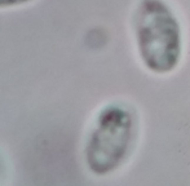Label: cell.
<instances>
[{"label":"cell","instance_id":"obj_1","mask_svg":"<svg viewBox=\"0 0 190 186\" xmlns=\"http://www.w3.org/2000/svg\"><path fill=\"white\" fill-rule=\"evenodd\" d=\"M136 30L145 63L156 73H167L180 57V30L169 9L160 0H144L137 11Z\"/></svg>","mask_w":190,"mask_h":186},{"label":"cell","instance_id":"obj_2","mask_svg":"<svg viewBox=\"0 0 190 186\" xmlns=\"http://www.w3.org/2000/svg\"><path fill=\"white\" fill-rule=\"evenodd\" d=\"M129 115L116 107L102 113L87 150L89 167L96 173H106L119 164L131 138Z\"/></svg>","mask_w":190,"mask_h":186},{"label":"cell","instance_id":"obj_3","mask_svg":"<svg viewBox=\"0 0 190 186\" xmlns=\"http://www.w3.org/2000/svg\"><path fill=\"white\" fill-rule=\"evenodd\" d=\"M25 1H29V0H0V6L21 4V3H25Z\"/></svg>","mask_w":190,"mask_h":186}]
</instances>
